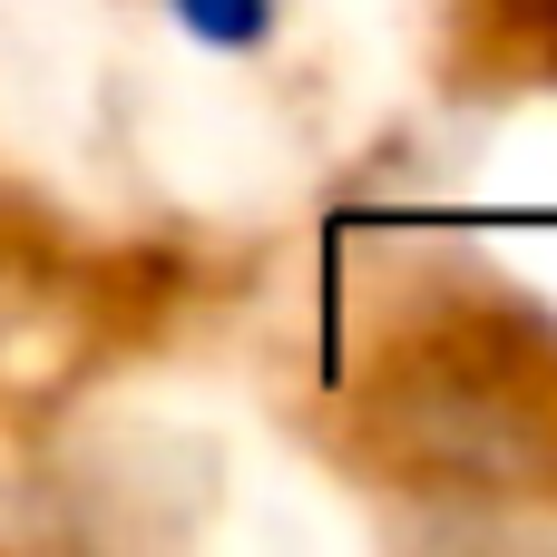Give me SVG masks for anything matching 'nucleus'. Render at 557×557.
Segmentation results:
<instances>
[{
  "label": "nucleus",
  "instance_id": "1",
  "mask_svg": "<svg viewBox=\"0 0 557 557\" xmlns=\"http://www.w3.org/2000/svg\"><path fill=\"white\" fill-rule=\"evenodd\" d=\"M166 20H176L196 49H225V59H245V49H264V39H274L284 0H166Z\"/></svg>",
  "mask_w": 557,
  "mask_h": 557
}]
</instances>
